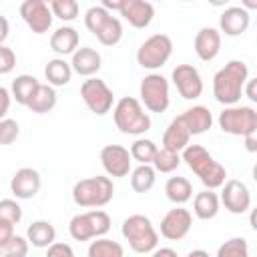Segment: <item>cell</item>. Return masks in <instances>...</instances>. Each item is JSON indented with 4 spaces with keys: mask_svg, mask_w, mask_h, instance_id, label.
Masks as SVG:
<instances>
[{
    "mask_svg": "<svg viewBox=\"0 0 257 257\" xmlns=\"http://www.w3.org/2000/svg\"><path fill=\"white\" fill-rule=\"evenodd\" d=\"M249 78V68L243 60L227 62L217 74L213 76V96L217 102L225 106H233L241 100L243 86Z\"/></svg>",
    "mask_w": 257,
    "mask_h": 257,
    "instance_id": "cell-1",
    "label": "cell"
},
{
    "mask_svg": "<svg viewBox=\"0 0 257 257\" xmlns=\"http://www.w3.org/2000/svg\"><path fill=\"white\" fill-rule=\"evenodd\" d=\"M183 161L201 179V183L209 191L223 187L227 171H225V167L221 163H217L209 155V151L205 147H201V145H187L185 151H183Z\"/></svg>",
    "mask_w": 257,
    "mask_h": 257,
    "instance_id": "cell-2",
    "label": "cell"
},
{
    "mask_svg": "<svg viewBox=\"0 0 257 257\" xmlns=\"http://www.w3.org/2000/svg\"><path fill=\"white\" fill-rule=\"evenodd\" d=\"M114 124L124 135H145L151 131V116L145 112L143 104L133 96H122L112 110Z\"/></svg>",
    "mask_w": 257,
    "mask_h": 257,
    "instance_id": "cell-3",
    "label": "cell"
},
{
    "mask_svg": "<svg viewBox=\"0 0 257 257\" xmlns=\"http://www.w3.org/2000/svg\"><path fill=\"white\" fill-rule=\"evenodd\" d=\"M112 193L114 187L108 177H88L72 187V201L82 209H100L110 203Z\"/></svg>",
    "mask_w": 257,
    "mask_h": 257,
    "instance_id": "cell-4",
    "label": "cell"
},
{
    "mask_svg": "<svg viewBox=\"0 0 257 257\" xmlns=\"http://www.w3.org/2000/svg\"><path fill=\"white\" fill-rule=\"evenodd\" d=\"M122 237L135 253H151L159 243V235L147 215H131L122 221Z\"/></svg>",
    "mask_w": 257,
    "mask_h": 257,
    "instance_id": "cell-5",
    "label": "cell"
},
{
    "mask_svg": "<svg viewBox=\"0 0 257 257\" xmlns=\"http://www.w3.org/2000/svg\"><path fill=\"white\" fill-rule=\"evenodd\" d=\"M110 231V217L100 209L78 213L68 223V233L74 241H90L104 237Z\"/></svg>",
    "mask_w": 257,
    "mask_h": 257,
    "instance_id": "cell-6",
    "label": "cell"
},
{
    "mask_svg": "<svg viewBox=\"0 0 257 257\" xmlns=\"http://www.w3.org/2000/svg\"><path fill=\"white\" fill-rule=\"evenodd\" d=\"M219 126L223 133L227 135H235V137H247V135H255L257 131V112L251 106H225L219 112L217 118Z\"/></svg>",
    "mask_w": 257,
    "mask_h": 257,
    "instance_id": "cell-7",
    "label": "cell"
},
{
    "mask_svg": "<svg viewBox=\"0 0 257 257\" xmlns=\"http://www.w3.org/2000/svg\"><path fill=\"white\" fill-rule=\"evenodd\" d=\"M171 54H173V40L167 34H153L139 46L137 62L147 70H157L171 58Z\"/></svg>",
    "mask_w": 257,
    "mask_h": 257,
    "instance_id": "cell-8",
    "label": "cell"
},
{
    "mask_svg": "<svg viewBox=\"0 0 257 257\" xmlns=\"http://www.w3.org/2000/svg\"><path fill=\"white\" fill-rule=\"evenodd\" d=\"M141 100L147 110L151 112H165L169 108L171 96H169V80L163 74L151 72L141 80L139 86Z\"/></svg>",
    "mask_w": 257,
    "mask_h": 257,
    "instance_id": "cell-9",
    "label": "cell"
},
{
    "mask_svg": "<svg viewBox=\"0 0 257 257\" xmlns=\"http://www.w3.org/2000/svg\"><path fill=\"white\" fill-rule=\"evenodd\" d=\"M80 96L88 106V110L98 116L106 114L112 108V100H114V94L108 88V84L96 76H90L80 84Z\"/></svg>",
    "mask_w": 257,
    "mask_h": 257,
    "instance_id": "cell-10",
    "label": "cell"
},
{
    "mask_svg": "<svg viewBox=\"0 0 257 257\" xmlns=\"http://www.w3.org/2000/svg\"><path fill=\"white\" fill-rule=\"evenodd\" d=\"M20 16L34 34H44L52 26V12L44 0H26L20 4Z\"/></svg>",
    "mask_w": 257,
    "mask_h": 257,
    "instance_id": "cell-11",
    "label": "cell"
},
{
    "mask_svg": "<svg viewBox=\"0 0 257 257\" xmlns=\"http://www.w3.org/2000/svg\"><path fill=\"white\" fill-rule=\"evenodd\" d=\"M173 84L177 86L179 94L185 98V100H195L203 94V80H201V74L195 66L191 64H177L173 68Z\"/></svg>",
    "mask_w": 257,
    "mask_h": 257,
    "instance_id": "cell-12",
    "label": "cell"
},
{
    "mask_svg": "<svg viewBox=\"0 0 257 257\" xmlns=\"http://www.w3.org/2000/svg\"><path fill=\"white\" fill-rule=\"evenodd\" d=\"M219 203L225 205V209L233 215H241L245 211H249L251 207V193L249 187L243 181L237 179H229L223 183V191H221V199Z\"/></svg>",
    "mask_w": 257,
    "mask_h": 257,
    "instance_id": "cell-13",
    "label": "cell"
},
{
    "mask_svg": "<svg viewBox=\"0 0 257 257\" xmlns=\"http://www.w3.org/2000/svg\"><path fill=\"white\" fill-rule=\"evenodd\" d=\"M100 163L108 177H126L131 173V153L122 145H106L100 151Z\"/></svg>",
    "mask_w": 257,
    "mask_h": 257,
    "instance_id": "cell-14",
    "label": "cell"
},
{
    "mask_svg": "<svg viewBox=\"0 0 257 257\" xmlns=\"http://www.w3.org/2000/svg\"><path fill=\"white\" fill-rule=\"evenodd\" d=\"M191 225H193L191 211L183 207H175L161 219V235L169 241H181L191 231Z\"/></svg>",
    "mask_w": 257,
    "mask_h": 257,
    "instance_id": "cell-15",
    "label": "cell"
},
{
    "mask_svg": "<svg viewBox=\"0 0 257 257\" xmlns=\"http://www.w3.org/2000/svg\"><path fill=\"white\" fill-rule=\"evenodd\" d=\"M118 12L135 28H147L155 16V8L147 0H120Z\"/></svg>",
    "mask_w": 257,
    "mask_h": 257,
    "instance_id": "cell-16",
    "label": "cell"
},
{
    "mask_svg": "<svg viewBox=\"0 0 257 257\" xmlns=\"http://www.w3.org/2000/svg\"><path fill=\"white\" fill-rule=\"evenodd\" d=\"M40 173L32 167H22L14 173L10 181V191L14 193L16 199H32L40 191Z\"/></svg>",
    "mask_w": 257,
    "mask_h": 257,
    "instance_id": "cell-17",
    "label": "cell"
},
{
    "mask_svg": "<svg viewBox=\"0 0 257 257\" xmlns=\"http://www.w3.org/2000/svg\"><path fill=\"white\" fill-rule=\"evenodd\" d=\"M251 16L243 6H229L219 16V28L227 36H239L249 28Z\"/></svg>",
    "mask_w": 257,
    "mask_h": 257,
    "instance_id": "cell-18",
    "label": "cell"
},
{
    "mask_svg": "<svg viewBox=\"0 0 257 257\" xmlns=\"http://www.w3.org/2000/svg\"><path fill=\"white\" fill-rule=\"evenodd\" d=\"M193 46H195L197 56H199L201 60L209 62V60H213V58L219 54V50H221V32H219L217 28L203 26V28L197 32Z\"/></svg>",
    "mask_w": 257,
    "mask_h": 257,
    "instance_id": "cell-19",
    "label": "cell"
},
{
    "mask_svg": "<svg viewBox=\"0 0 257 257\" xmlns=\"http://www.w3.org/2000/svg\"><path fill=\"white\" fill-rule=\"evenodd\" d=\"M100 64H102V58L100 54L90 48V46H82V48H76L74 54H72V60H70V68L72 72L80 74V76H94L98 70H100Z\"/></svg>",
    "mask_w": 257,
    "mask_h": 257,
    "instance_id": "cell-20",
    "label": "cell"
},
{
    "mask_svg": "<svg viewBox=\"0 0 257 257\" xmlns=\"http://www.w3.org/2000/svg\"><path fill=\"white\" fill-rule=\"evenodd\" d=\"M189 139H191L189 128L185 126L183 118L177 116V118H173L169 122L167 131L163 133V149L173 151V153H183L185 147L189 145Z\"/></svg>",
    "mask_w": 257,
    "mask_h": 257,
    "instance_id": "cell-21",
    "label": "cell"
},
{
    "mask_svg": "<svg viewBox=\"0 0 257 257\" xmlns=\"http://www.w3.org/2000/svg\"><path fill=\"white\" fill-rule=\"evenodd\" d=\"M181 118H183L185 126L189 128L191 137H193V135H203V133H207V131L211 128V124H213V114H211V110H209L207 106H201V104L187 108V110L181 114Z\"/></svg>",
    "mask_w": 257,
    "mask_h": 257,
    "instance_id": "cell-22",
    "label": "cell"
},
{
    "mask_svg": "<svg viewBox=\"0 0 257 257\" xmlns=\"http://www.w3.org/2000/svg\"><path fill=\"white\" fill-rule=\"evenodd\" d=\"M78 40H80V36L76 32V28H72V26H60L50 36V48L56 54H60V56L74 54V50L78 48Z\"/></svg>",
    "mask_w": 257,
    "mask_h": 257,
    "instance_id": "cell-23",
    "label": "cell"
},
{
    "mask_svg": "<svg viewBox=\"0 0 257 257\" xmlns=\"http://www.w3.org/2000/svg\"><path fill=\"white\" fill-rule=\"evenodd\" d=\"M32 112H36V114H46V112H50L54 106H56V90H54V86H50V84H38L36 86V90L32 92V96H30V100H28V104H26Z\"/></svg>",
    "mask_w": 257,
    "mask_h": 257,
    "instance_id": "cell-24",
    "label": "cell"
},
{
    "mask_svg": "<svg viewBox=\"0 0 257 257\" xmlns=\"http://www.w3.org/2000/svg\"><path fill=\"white\" fill-rule=\"evenodd\" d=\"M26 239H28V243H32L34 247L46 249V247H50V245L54 243V239H56V229H54L52 223L40 219V221H34V223L28 225Z\"/></svg>",
    "mask_w": 257,
    "mask_h": 257,
    "instance_id": "cell-25",
    "label": "cell"
},
{
    "mask_svg": "<svg viewBox=\"0 0 257 257\" xmlns=\"http://www.w3.org/2000/svg\"><path fill=\"white\" fill-rule=\"evenodd\" d=\"M193 211L203 221H209V219L217 217V213H219V197H217V193H213L209 189L197 193L195 199H193Z\"/></svg>",
    "mask_w": 257,
    "mask_h": 257,
    "instance_id": "cell-26",
    "label": "cell"
},
{
    "mask_svg": "<svg viewBox=\"0 0 257 257\" xmlns=\"http://www.w3.org/2000/svg\"><path fill=\"white\" fill-rule=\"evenodd\" d=\"M44 76H46L50 86H64V84H68L70 78H72L70 62H66L64 58L48 60L46 66H44Z\"/></svg>",
    "mask_w": 257,
    "mask_h": 257,
    "instance_id": "cell-27",
    "label": "cell"
},
{
    "mask_svg": "<svg viewBox=\"0 0 257 257\" xmlns=\"http://www.w3.org/2000/svg\"><path fill=\"white\" fill-rule=\"evenodd\" d=\"M165 193H167V199L171 203L185 205L193 197V185L185 177H171L167 181V185H165Z\"/></svg>",
    "mask_w": 257,
    "mask_h": 257,
    "instance_id": "cell-28",
    "label": "cell"
},
{
    "mask_svg": "<svg viewBox=\"0 0 257 257\" xmlns=\"http://www.w3.org/2000/svg\"><path fill=\"white\" fill-rule=\"evenodd\" d=\"M40 82L36 80V76H32V74H18L14 80H12V90H10V96L18 102V104H28V100H30V96H32V92L36 90V86H38Z\"/></svg>",
    "mask_w": 257,
    "mask_h": 257,
    "instance_id": "cell-29",
    "label": "cell"
},
{
    "mask_svg": "<svg viewBox=\"0 0 257 257\" xmlns=\"http://www.w3.org/2000/svg\"><path fill=\"white\" fill-rule=\"evenodd\" d=\"M157 171L153 169V165H139L133 173H131V187L135 193H149L155 187L157 181Z\"/></svg>",
    "mask_w": 257,
    "mask_h": 257,
    "instance_id": "cell-30",
    "label": "cell"
},
{
    "mask_svg": "<svg viewBox=\"0 0 257 257\" xmlns=\"http://www.w3.org/2000/svg\"><path fill=\"white\" fill-rule=\"evenodd\" d=\"M88 257H124V249L118 241L98 237L88 245Z\"/></svg>",
    "mask_w": 257,
    "mask_h": 257,
    "instance_id": "cell-31",
    "label": "cell"
},
{
    "mask_svg": "<svg viewBox=\"0 0 257 257\" xmlns=\"http://www.w3.org/2000/svg\"><path fill=\"white\" fill-rule=\"evenodd\" d=\"M94 36L98 38V42L102 46H114V44H118L120 38H122V24H120V20L114 18V16H108V20L102 24V28Z\"/></svg>",
    "mask_w": 257,
    "mask_h": 257,
    "instance_id": "cell-32",
    "label": "cell"
},
{
    "mask_svg": "<svg viewBox=\"0 0 257 257\" xmlns=\"http://www.w3.org/2000/svg\"><path fill=\"white\" fill-rule=\"evenodd\" d=\"M157 145L151 141V139H137L133 145H131V159H135L139 165H151L155 155H157Z\"/></svg>",
    "mask_w": 257,
    "mask_h": 257,
    "instance_id": "cell-33",
    "label": "cell"
},
{
    "mask_svg": "<svg viewBox=\"0 0 257 257\" xmlns=\"http://www.w3.org/2000/svg\"><path fill=\"white\" fill-rule=\"evenodd\" d=\"M153 169L159 171V173H173L179 165H181V155L179 153H173V151H167V149H157V155L153 159Z\"/></svg>",
    "mask_w": 257,
    "mask_h": 257,
    "instance_id": "cell-34",
    "label": "cell"
},
{
    "mask_svg": "<svg viewBox=\"0 0 257 257\" xmlns=\"http://www.w3.org/2000/svg\"><path fill=\"white\" fill-rule=\"evenodd\" d=\"M48 6H50L52 16H56V18H60L64 22L74 20L78 16V10H80L76 0H52Z\"/></svg>",
    "mask_w": 257,
    "mask_h": 257,
    "instance_id": "cell-35",
    "label": "cell"
},
{
    "mask_svg": "<svg viewBox=\"0 0 257 257\" xmlns=\"http://www.w3.org/2000/svg\"><path fill=\"white\" fill-rule=\"evenodd\" d=\"M217 257H249V245L243 237H233L219 245Z\"/></svg>",
    "mask_w": 257,
    "mask_h": 257,
    "instance_id": "cell-36",
    "label": "cell"
},
{
    "mask_svg": "<svg viewBox=\"0 0 257 257\" xmlns=\"http://www.w3.org/2000/svg\"><path fill=\"white\" fill-rule=\"evenodd\" d=\"M108 16H110V12H106L102 6H90L86 10V14H84V26L92 34H96L102 28V24L108 20Z\"/></svg>",
    "mask_w": 257,
    "mask_h": 257,
    "instance_id": "cell-37",
    "label": "cell"
},
{
    "mask_svg": "<svg viewBox=\"0 0 257 257\" xmlns=\"http://www.w3.org/2000/svg\"><path fill=\"white\" fill-rule=\"evenodd\" d=\"M22 219V207L14 199H2L0 201V221L16 225Z\"/></svg>",
    "mask_w": 257,
    "mask_h": 257,
    "instance_id": "cell-38",
    "label": "cell"
},
{
    "mask_svg": "<svg viewBox=\"0 0 257 257\" xmlns=\"http://www.w3.org/2000/svg\"><path fill=\"white\" fill-rule=\"evenodd\" d=\"M2 257H26L28 255V239L14 235L2 249H0Z\"/></svg>",
    "mask_w": 257,
    "mask_h": 257,
    "instance_id": "cell-39",
    "label": "cell"
},
{
    "mask_svg": "<svg viewBox=\"0 0 257 257\" xmlns=\"http://www.w3.org/2000/svg\"><path fill=\"white\" fill-rule=\"evenodd\" d=\"M20 135V124L14 118L0 120V145H12Z\"/></svg>",
    "mask_w": 257,
    "mask_h": 257,
    "instance_id": "cell-40",
    "label": "cell"
},
{
    "mask_svg": "<svg viewBox=\"0 0 257 257\" xmlns=\"http://www.w3.org/2000/svg\"><path fill=\"white\" fill-rule=\"evenodd\" d=\"M14 66H16V54H14V50L2 44L0 46V74L12 72Z\"/></svg>",
    "mask_w": 257,
    "mask_h": 257,
    "instance_id": "cell-41",
    "label": "cell"
},
{
    "mask_svg": "<svg viewBox=\"0 0 257 257\" xmlns=\"http://www.w3.org/2000/svg\"><path fill=\"white\" fill-rule=\"evenodd\" d=\"M46 257H74V251L68 243H52L46 247Z\"/></svg>",
    "mask_w": 257,
    "mask_h": 257,
    "instance_id": "cell-42",
    "label": "cell"
},
{
    "mask_svg": "<svg viewBox=\"0 0 257 257\" xmlns=\"http://www.w3.org/2000/svg\"><path fill=\"white\" fill-rule=\"evenodd\" d=\"M12 237H14V225L0 221V249H2Z\"/></svg>",
    "mask_w": 257,
    "mask_h": 257,
    "instance_id": "cell-43",
    "label": "cell"
},
{
    "mask_svg": "<svg viewBox=\"0 0 257 257\" xmlns=\"http://www.w3.org/2000/svg\"><path fill=\"white\" fill-rule=\"evenodd\" d=\"M10 100H12V96H10L8 88L0 86V120H2V118L6 116V112H8V108H10Z\"/></svg>",
    "mask_w": 257,
    "mask_h": 257,
    "instance_id": "cell-44",
    "label": "cell"
},
{
    "mask_svg": "<svg viewBox=\"0 0 257 257\" xmlns=\"http://www.w3.org/2000/svg\"><path fill=\"white\" fill-rule=\"evenodd\" d=\"M255 86H257V78H247V82H245V86H243V90H245V94L249 96V100H257V90H255Z\"/></svg>",
    "mask_w": 257,
    "mask_h": 257,
    "instance_id": "cell-45",
    "label": "cell"
},
{
    "mask_svg": "<svg viewBox=\"0 0 257 257\" xmlns=\"http://www.w3.org/2000/svg\"><path fill=\"white\" fill-rule=\"evenodd\" d=\"M8 32H10V24H8L6 16H2V14H0V44L8 38Z\"/></svg>",
    "mask_w": 257,
    "mask_h": 257,
    "instance_id": "cell-46",
    "label": "cell"
},
{
    "mask_svg": "<svg viewBox=\"0 0 257 257\" xmlns=\"http://www.w3.org/2000/svg\"><path fill=\"white\" fill-rule=\"evenodd\" d=\"M153 257H179V255H177V251L171 249V247H161V249H155Z\"/></svg>",
    "mask_w": 257,
    "mask_h": 257,
    "instance_id": "cell-47",
    "label": "cell"
},
{
    "mask_svg": "<svg viewBox=\"0 0 257 257\" xmlns=\"http://www.w3.org/2000/svg\"><path fill=\"white\" fill-rule=\"evenodd\" d=\"M243 139H245V149L249 153H257V139H255V135H247Z\"/></svg>",
    "mask_w": 257,
    "mask_h": 257,
    "instance_id": "cell-48",
    "label": "cell"
},
{
    "mask_svg": "<svg viewBox=\"0 0 257 257\" xmlns=\"http://www.w3.org/2000/svg\"><path fill=\"white\" fill-rule=\"evenodd\" d=\"M187 257H209V253H207V251H203V249H193Z\"/></svg>",
    "mask_w": 257,
    "mask_h": 257,
    "instance_id": "cell-49",
    "label": "cell"
},
{
    "mask_svg": "<svg viewBox=\"0 0 257 257\" xmlns=\"http://www.w3.org/2000/svg\"><path fill=\"white\" fill-rule=\"evenodd\" d=\"M0 257H2V253H0Z\"/></svg>",
    "mask_w": 257,
    "mask_h": 257,
    "instance_id": "cell-50",
    "label": "cell"
},
{
    "mask_svg": "<svg viewBox=\"0 0 257 257\" xmlns=\"http://www.w3.org/2000/svg\"><path fill=\"white\" fill-rule=\"evenodd\" d=\"M0 46H2V44H0Z\"/></svg>",
    "mask_w": 257,
    "mask_h": 257,
    "instance_id": "cell-51",
    "label": "cell"
}]
</instances>
